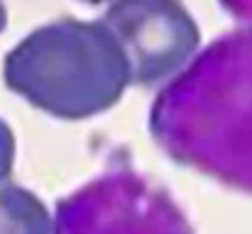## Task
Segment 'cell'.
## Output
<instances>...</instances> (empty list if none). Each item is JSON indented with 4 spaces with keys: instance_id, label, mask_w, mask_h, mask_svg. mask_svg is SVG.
<instances>
[{
    "instance_id": "6da1fadb",
    "label": "cell",
    "mask_w": 252,
    "mask_h": 234,
    "mask_svg": "<svg viewBox=\"0 0 252 234\" xmlns=\"http://www.w3.org/2000/svg\"><path fill=\"white\" fill-rule=\"evenodd\" d=\"M2 76L12 93L62 120L105 112L132 85L127 61L100 20L37 27L7 52Z\"/></svg>"
},
{
    "instance_id": "7a4b0ae2",
    "label": "cell",
    "mask_w": 252,
    "mask_h": 234,
    "mask_svg": "<svg viewBox=\"0 0 252 234\" xmlns=\"http://www.w3.org/2000/svg\"><path fill=\"white\" fill-rule=\"evenodd\" d=\"M100 22L115 37L135 85H157L179 74L201 44L179 0H110Z\"/></svg>"
},
{
    "instance_id": "3957f363",
    "label": "cell",
    "mask_w": 252,
    "mask_h": 234,
    "mask_svg": "<svg viewBox=\"0 0 252 234\" xmlns=\"http://www.w3.org/2000/svg\"><path fill=\"white\" fill-rule=\"evenodd\" d=\"M0 234H54L44 203L30 190L0 183Z\"/></svg>"
},
{
    "instance_id": "277c9868",
    "label": "cell",
    "mask_w": 252,
    "mask_h": 234,
    "mask_svg": "<svg viewBox=\"0 0 252 234\" xmlns=\"http://www.w3.org/2000/svg\"><path fill=\"white\" fill-rule=\"evenodd\" d=\"M12 163H15V137L12 130L0 120V183L10 178Z\"/></svg>"
},
{
    "instance_id": "5b68a950",
    "label": "cell",
    "mask_w": 252,
    "mask_h": 234,
    "mask_svg": "<svg viewBox=\"0 0 252 234\" xmlns=\"http://www.w3.org/2000/svg\"><path fill=\"white\" fill-rule=\"evenodd\" d=\"M5 22H7V10H5V2L0 0V32L5 29Z\"/></svg>"
},
{
    "instance_id": "8992f818",
    "label": "cell",
    "mask_w": 252,
    "mask_h": 234,
    "mask_svg": "<svg viewBox=\"0 0 252 234\" xmlns=\"http://www.w3.org/2000/svg\"><path fill=\"white\" fill-rule=\"evenodd\" d=\"M84 2H91V5H100V2H110V0H84Z\"/></svg>"
}]
</instances>
